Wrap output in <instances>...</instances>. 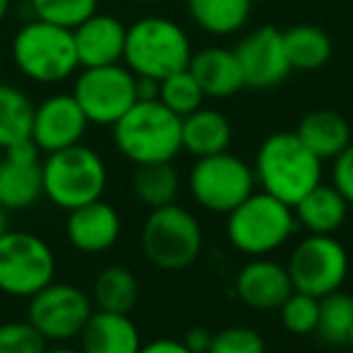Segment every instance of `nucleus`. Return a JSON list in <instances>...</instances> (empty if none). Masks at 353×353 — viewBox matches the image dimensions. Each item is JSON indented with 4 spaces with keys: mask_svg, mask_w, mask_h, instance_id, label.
<instances>
[{
    "mask_svg": "<svg viewBox=\"0 0 353 353\" xmlns=\"http://www.w3.org/2000/svg\"><path fill=\"white\" fill-rule=\"evenodd\" d=\"M252 173L262 192L293 207L322 183V161L298 140L296 132H274L257 149Z\"/></svg>",
    "mask_w": 353,
    "mask_h": 353,
    "instance_id": "obj_1",
    "label": "nucleus"
},
{
    "mask_svg": "<svg viewBox=\"0 0 353 353\" xmlns=\"http://www.w3.org/2000/svg\"><path fill=\"white\" fill-rule=\"evenodd\" d=\"M111 128L118 152L135 166L173 161L183 152L181 116L168 111L159 99H137Z\"/></svg>",
    "mask_w": 353,
    "mask_h": 353,
    "instance_id": "obj_2",
    "label": "nucleus"
},
{
    "mask_svg": "<svg viewBox=\"0 0 353 353\" xmlns=\"http://www.w3.org/2000/svg\"><path fill=\"white\" fill-rule=\"evenodd\" d=\"M41 185L43 197L58 210H77L103 197L108 185L106 161L82 142L48 152L41 161Z\"/></svg>",
    "mask_w": 353,
    "mask_h": 353,
    "instance_id": "obj_3",
    "label": "nucleus"
},
{
    "mask_svg": "<svg viewBox=\"0 0 353 353\" xmlns=\"http://www.w3.org/2000/svg\"><path fill=\"white\" fill-rule=\"evenodd\" d=\"M192 43L185 29L168 17H142L128 27L123 61L135 77L163 79L185 70Z\"/></svg>",
    "mask_w": 353,
    "mask_h": 353,
    "instance_id": "obj_4",
    "label": "nucleus"
},
{
    "mask_svg": "<svg viewBox=\"0 0 353 353\" xmlns=\"http://www.w3.org/2000/svg\"><path fill=\"white\" fill-rule=\"evenodd\" d=\"M298 231L293 207L267 192H252L226 214V238L238 252L267 257Z\"/></svg>",
    "mask_w": 353,
    "mask_h": 353,
    "instance_id": "obj_5",
    "label": "nucleus"
},
{
    "mask_svg": "<svg viewBox=\"0 0 353 353\" xmlns=\"http://www.w3.org/2000/svg\"><path fill=\"white\" fill-rule=\"evenodd\" d=\"M140 245L147 262H152L157 270L183 272L195 265L202 255L205 233L195 214L171 202L147 214Z\"/></svg>",
    "mask_w": 353,
    "mask_h": 353,
    "instance_id": "obj_6",
    "label": "nucleus"
},
{
    "mask_svg": "<svg viewBox=\"0 0 353 353\" xmlns=\"http://www.w3.org/2000/svg\"><path fill=\"white\" fill-rule=\"evenodd\" d=\"M10 53L14 68L37 84H58L79 68L70 29L37 17L14 32Z\"/></svg>",
    "mask_w": 353,
    "mask_h": 353,
    "instance_id": "obj_7",
    "label": "nucleus"
},
{
    "mask_svg": "<svg viewBox=\"0 0 353 353\" xmlns=\"http://www.w3.org/2000/svg\"><path fill=\"white\" fill-rule=\"evenodd\" d=\"M56 279V255L32 231H5L0 236V293L32 298Z\"/></svg>",
    "mask_w": 353,
    "mask_h": 353,
    "instance_id": "obj_8",
    "label": "nucleus"
},
{
    "mask_svg": "<svg viewBox=\"0 0 353 353\" xmlns=\"http://www.w3.org/2000/svg\"><path fill=\"white\" fill-rule=\"evenodd\" d=\"M255 173L248 161L226 152L200 157L190 168L188 188L202 210L228 214L236 210L248 195L255 192Z\"/></svg>",
    "mask_w": 353,
    "mask_h": 353,
    "instance_id": "obj_9",
    "label": "nucleus"
},
{
    "mask_svg": "<svg viewBox=\"0 0 353 353\" xmlns=\"http://www.w3.org/2000/svg\"><path fill=\"white\" fill-rule=\"evenodd\" d=\"M286 272L293 291L322 298L344 286L349 274V255L334 236L307 233L288 255Z\"/></svg>",
    "mask_w": 353,
    "mask_h": 353,
    "instance_id": "obj_10",
    "label": "nucleus"
},
{
    "mask_svg": "<svg viewBox=\"0 0 353 353\" xmlns=\"http://www.w3.org/2000/svg\"><path fill=\"white\" fill-rule=\"evenodd\" d=\"M72 97L87 123L111 128L137 101V77L121 63L84 68L74 79Z\"/></svg>",
    "mask_w": 353,
    "mask_h": 353,
    "instance_id": "obj_11",
    "label": "nucleus"
},
{
    "mask_svg": "<svg viewBox=\"0 0 353 353\" xmlns=\"http://www.w3.org/2000/svg\"><path fill=\"white\" fill-rule=\"evenodd\" d=\"M94 305L89 293L72 283L53 279L29 298L27 320L48 344H70L92 317Z\"/></svg>",
    "mask_w": 353,
    "mask_h": 353,
    "instance_id": "obj_12",
    "label": "nucleus"
},
{
    "mask_svg": "<svg viewBox=\"0 0 353 353\" xmlns=\"http://www.w3.org/2000/svg\"><path fill=\"white\" fill-rule=\"evenodd\" d=\"M233 53L241 63L245 87L272 89L281 84L291 72L286 51H283V37L276 27L252 29L241 39Z\"/></svg>",
    "mask_w": 353,
    "mask_h": 353,
    "instance_id": "obj_13",
    "label": "nucleus"
},
{
    "mask_svg": "<svg viewBox=\"0 0 353 353\" xmlns=\"http://www.w3.org/2000/svg\"><path fill=\"white\" fill-rule=\"evenodd\" d=\"M32 140H22L5 149L0 159V205L8 212L29 210L43 197L41 159Z\"/></svg>",
    "mask_w": 353,
    "mask_h": 353,
    "instance_id": "obj_14",
    "label": "nucleus"
},
{
    "mask_svg": "<svg viewBox=\"0 0 353 353\" xmlns=\"http://www.w3.org/2000/svg\"><path fill=\"white\" fill-rule=\"evenodd\" d=\"M87 125V118L72 94H53L34 106L32 142L39 152H58L82 142Z\"/></svg>",
    "mask_w": 353,
    "mask_h": 353,
    "instance_id": "obj_15",
    "label": "nucleus"
},
{
    "mask_svg": "<svg viewBox=\"0 0 353 353\" xmlns=\"http://www.w3.org/2000/svg\"><path fill=\"white\" fill-rule=\"evenodd\" d=\"M123 233L121 214L113 205L94 200L68 212L65 236L74 250L84 255H101L111 250Z\"/></svg>",
    "mask_w": 353,
    "mask_h": 353,
    "instance_id": "obj_16",
    "label": "nucleus"
},
{
    "mask_svg": "<svg viewBox=\"0 0 353 353\" xmlns=\"http://www.w3.org/2000/svg\"><path fill=\"white\" fill-rule=\"evenodd\" d=\"M128 27L113 14L94 12L72 29L74 51L82 68L113 65L123 61Z\"/></svg>",
    "mask_w": 353,
    "mask_h": 353,
    "instance_id": "obj_17",
    "label": "nucleus"
},
{
    "mask_svg": "<svg viewBox=\"0 0 353 353\" xmlns=\"http://www.w3.org/2000/svg\"><path fill=\"white\" fill-rule=\"evenodd\" d=\"M293 286L286 265L267 257H255L236 276V293L252 310H279L281 303L291 296Z\"/></svg>",
    "mask_w": 353,
    "mask_h": 353,
    "instance_id": "obj_18",
    "label": "nucleus"
},
{
    "mask_svg": "<svg viewBox=\"0 0 353 353\" xmlns=\"http://www.w3.org/2000/svg\"><path fill=\"white\" fill-rule=\"evenodd\" d=\"M77 339L82 353H137L142 346L140 330L130 315L103 310L92 312Z\"/></svg>",
    "mask_w": 353,
    "mask_h": 353,
    "instance_id": "obj_19",
    "label": "nucleus"
},
{
    "mask_svg": "<svg viewBox=\"0 0 353 353\" xmlns=\"http://www.w3.org/2000/svg\"><path fill=\"white\" fill-rule=\"evenodd\" d=\"M188 70L197 79L205 97L212 99H228L245 87L241 63L231 48L210 46L192 53Z\"/></svg>",
    "mask_w": 353,
    "mask_h": 353,
    "instance_id": "obj_20",
    "label": "nucleus"
},
{
    "mask_svg": "<svg viewBox=\"0 0 353 353\" xmlns=\"http://www.w3.org/2000/svg\"><path fill=\"white\" fill-rule=\"evenodd\" d=\"M296 135L325 163L339 157L351 144V125L341 113L332 111V108H317L301 118Z\"/></svg>",
    "mask_w": 353,
    "mask_h": 353,
    "instance_id": "obj_21",
    "label": "nucleus"
},
{
    "mask_svg": "<svg viewBox=\"0 0 353 353\" xmlns=\"http://www.w3.org/2000/svg\"><path fill=\"white\" fill-rule=\"evenodd\" d=\"M233 140L228 118L216 108L200 106L197 111L181 118V147L192 157H212L226 152Z\"/></svg>",
    "mask_w": 353,
    "mask_h": 353,
    "instance_id": "obj_22",
    "label": "nucleus"
},
{
    "mask_svg": "<svg viewBox=\"0 0 353 353\" xmlns=\"http://www.w3.org/2000/svg\"><path fill=\"white\" fill-rule=\"evenodd\" d=\"M349 207L351 205L341 197V192L334 185L317 183L310 192H305L293 205V214H296L298 226H303L307 233L334 236V231L344 226Z\"/></svg>",
    "mask_w": 353,
    "mask_h": 353,
    "instance_id": "obj_23",
    "label": "nucleus"
},
{
    "mask_svg": "<svg viewBox=\"0 0 353 353\" xmlns=\"http://www.w3.org/2000/svg\"><path fill=\"white\" fill-rule=\"evenodd\" d=\"M190 19L212 37H231L248 24L252 0H185Z\"/></svg>",
    "mask_w": 353,
    "mask_h": 353,
    "instance_id": "obj_24",
    "label": "nucleus"
},
{
    "mask_svg": "<svg viewBox=\"0 0 353 353\" xmlns=\"http://www.w3.org/2000/svg\"><path fill=\"white\" fill-rule=\"evenodd\" d=\"M89 298H92L94 310L130 315L140 298V281L132 270L123 265H111L97 274Z\"/></svg>",
    "mask_w": 353,
    "mask_h": 353,
    "instance_id": "obj_25",
    "label": "nucleus"
},
{
    "mask_svg": "<svg viewBox=\"0 0 353 353\" xmlns=\"http://www.w3.org/2000/svg\"><path fill=\"white\" fill-rule=\"evenodd\" d=\"M281 37L291 70L312 72L332 61V39L315 24H296L281 32Z\"/></svg>",
    "mask_w": 353,
    "mask_h": 353,
    "instance_id": "obj_26",
    "label": "nucleus"
},
{
    "mask_svg": "<svg viewBox=\"0 0 353 353\" xmlns=\"http://www.w3.org/2000/svg\"><path fill=\"white\" fill-rule=\"evenodd\" d=\"M132 192L149 210L171 205L181 192V176H178L173 161L140 163L132 173Z\"/></svg>",
    "mask_w": 353,
    "mask_h": 353,
    "instance_id": "obj_27",
    "label": "nucleus"
},
{
    "mask_svg": "<svg viewBox=\"0 0 353 353\" xmlns=\"http://www.w3.org/2000/svg\"><path fill=\"white\" fill-rule=\"evenodd\" d=\"M32 99L12 84H0V147L8 149L22 140H32Z\"/></svg>",
    "mask_w": 353,
    "mask_h": 353,
    "instance_id": "obj_28",
    "label": "nucleus"
},
{
    "mask_svg": "<svg viewBox=\"0 0 353 353\" xmlns=\"http://www.w3.org/2000/svg\"><path fill=\"white\" fill-rule=\"evenodd\" d=\"M353 330V296L351 293L332 291L320 298L315 334L330 346H349Z\"/></svg>",
    "mask_w": 353,
    "mask_h": 353,
    "instance_id": "obj_29",
    "label": "nucleus"
},
{
    "mask_svg": "<svg viewBox=\"0 0 353 353\" xmlns=\"http://www.w3.org/2000/svg\"><path fill=\"white\" fill-rule=\"evenodd\" d=\"M159 101L173 111L176 116H188V113L197 111L205 101V92L197 84V79L192 77V72L188 70H178L168 77L159 79Z\"/></svg>",
    "mask_w": 353,
    "mask_h": 353,
    "instance_id": "obj_30",
    "label": "nucleus"
},
{
    "mask_svg": "<svg viewBox=\"0 0 353 353\" xmlns=\"http://www.w3.org/2000/svg\"><path fill=\"white\" fill-rule=\"evenodd\" d=\"M29 8H32V17L72 32L97 12L99 0H29Z\"/></svg>",
    "mask_w": 353,
    "mask_h": 353,
    "instance_id": "obj_31",
    "label": "nucleus"
},
{
    "mask_svg": "<svg viewBox=\"0 0 353 353\" xmlns=\"http://www.w3.org/2000/svg\"><path fill=\"white\" fill-rule=\"evenodd\" d=\"M317 312H320V298L307 296V293L301 291H291V296L279 307L281 325L286 327V332H291L296 336L315 334Z\"/></svg>",
    "mask_w": 353,
    "mask_h": 353,
    "instance_id": "obj_32",
    "label": "nucleus"
},
{
    "mask_svg": "<svg viewBox=\"0 0 353 353\" xmlns=\"http://www.w3.org/2000/svg\"><path fill=\"white\" fill-rule=\"evenodd\" d=\"M48 341L29 320H10L0 325V353H46Z\"/></svg>",
    "mask_w": 353,
    "mask_h": 353,
    "instance_id": "obj_33",
    "label": "nucleus"
},
{
    "mask_svg": "<svg viewBox=\"0 0 353 353\" xmlns=\"http://www.w3.org/2000/svg\"><path fill=\"white\" fill-rule=\"evenodd\" d=\"M207 353H267V344L252 327H226L212 334Z\"/></svg>",
    "mask_w": 353,
    "mask_h": 353,
    "instance_id": "obj_34",
    "label": "nucleus"
},
{
    "mask_svg": "<svg viewBox=\"0 0 353 353\" xmlns=\"http://www.w3.org/2000/svg\"><path fill=\"white\" fill-rule=\"evenodd\" d=\"M332 185L349 205H353V142L339 157L332 159Z\"/></svg>",
    "mask_w": 353,
    "mask_h": 353,
    "instance_id": "obj_35",
    "label": "nucleus"
},
{
    "mask_svg": "<svg viewBox=\"0 0 353 353\" xmlns=\"http://www.w3.org/2000/svg\"><path fill=\"white\" fill-rule=\"evenodd\" d=\"M137 353H192V351L181 339H166V336H161V339H152L147 344H142Z\"/></svg>",
    "mask_w": 353,
    "mask_h": 353,
    "instance_id": "obj_36",
    "label": "nucleus"
},
{
    "mask_svg": "<svg viewBox=\"0 0 353 353\" xmlns=\"http://www.w3.org/2000/svg\"><path fill=\"white\" fill-rule=\"evenodd\" d=\"M181 341L192 353H207V349H210V341H212V332H207L205 327H192V330L185 332V336H183Z\"/></svg>",
    "mask_w": 353,
    "mask_h": 353,
    "instance_id": "obj_37",
    "label": "nucleus"
},
{
    "mask_svg": "<svg viewBox=\"0 0 353 353\" xmlns=\"http://www.w3.org/2000/svg\"><path fill=\"white\" fill-rule=\"evenodd\" d=\"M137 99H159V79L137 77Z\"/></svg>",
    "mask_w": 353,
    "mask_h": 353,
    "instance_id": "obj_38",
    "label": "nucleus"
},
{
    "mask_svg": "<svg viewBox=\"0 0 353 353\" xmlns=\"http://www.w3.org/2000/svg\"><path fill=\"white\" fill-rule=\"evenodd\" d=\"M46 353H82V351L72 349V346H68V344H58V346H53V349H46Z\"/></svg>",
    "mask_w": 353,
    "mask_h": 353,
    "instance_id": "obj_39",
    "label": "nucleus"
},
{
    "mask_svg": "<svg viewBox=\"0 0 353 353\" xmlns=\"http://www.w3.org/2000/svg\"><path fill=\"white\" fill-rule=\"evenodd\" d=\"M5 231H8V210L0 205V236H3Z\"/></svg>",
    "mask_w": 353,
    "mask_h": 353,
    "instance_id": "obj_40",
    "label": "nucleus"
},
{
    "mask_svg": "<svg viewBox=\"0 0 353 353\" xmlns=\"http://www.w3.org/2000/svg\"><path fill=\"white\" fill-rule=\"evenodd\" d=\"M8 12H10V0H0V22L8 17Z\"/></svg>",
    "mask_w": 353,
    "mask_h": 353,
    "instance_id": "obj_41",
    "label": "nucleus"
},
{
    "mask_svg": "<svg viewBox=\"0 0 353 353\" xmlns=\"http://www.w3.org/2000/svg\"><path fill=\"white\" fill-rule=\"evenodd\" d=\"M132 3H142V5H149V3H157V0H132Z\"/></svg>",
    "mask_w": 353,
    "mask_h": 353,
    "instance_id": "obj_42",
    "label": "nucleus"
},
{
    "mask_svg": "<svg viewBox=\"0 0 353 353\" xmlns=\"http://www.w3.org/2000/svg\"><path fill=\"white\" fill-rule=\"evenodd\" d=\"M349 349H353V330H351V336H349Z\"/></svg>",
    "mask_w": 353,
    "mask_h": 353,
    "instance_id": "obj_43",
    "label": "nucleus"
},
{
    "mask_svg": "<svg viewBox=\"0 0 353 353\" xmlns=\"http://www.w3.org/2000/svg\"><path fill=\"white\" fill-rule=\"evenodd\" d=\"M341 353H353V349H346V351H341Z\"/></svg>",
    "mask_w": 353,
    "mask_h": 353,
    "instance_id": "obj_44",
    "label": "nucleus"
}]
</instances>
